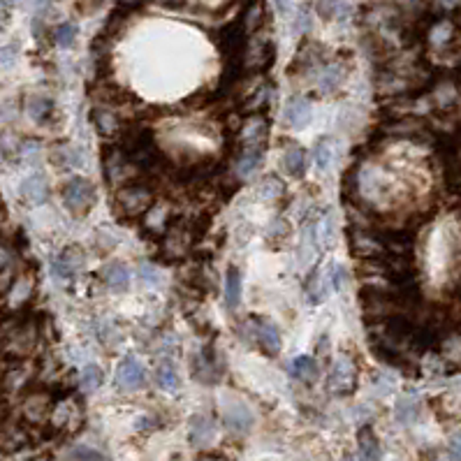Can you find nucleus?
<instances>
[{"label": "nucleus", "instance_id": "47", "mask_svg": "<svg viewBox=\"0 0 461 461\" xmlns=\"http://www.w3.org/2000/svg\"><path fill=\"white\" fill-rule=\"evenodd\" d=\"M445 3H448V5H455V3H457V0H445Z\"/></svg>", "mask_w": 461, "mask_h": 461}, {"label": "nucleus", "instance_id": "11", "mask_svg": "<svg viewBox=\"0 0 461 461\" xmlns=\"http://www.w3.org/2000/svg\"><path fill=\"white\" fill-rule=\"evenodd\" d=\"M253 334H255L260 348L267 355L281 353V331L276 329L274 322L265 320V317H253Z\"/></svg>", "mask_w": 461, "mask_h": 461}, {"label": "nucleus", "instance_id": "9", "mask_svg": "<svg viewBox=\"0 0 461 461\" xmlns=\"http://www.w3.org/2000/svg\"><path fill=\"white\" fill-rule=\"evenodd\" d=\"M246 35H248V33H246L241 19L227 23V26L220 30L218 44H220L222 53H225L227 63H232V61L239 58V53L244 51V46H246Z\"/></svg>", "mask_w": 461, "mask_h": 461}, {"label": "nucleus", "instance_id": "21", "mask_svg": "<svg viewBox=\"0 0 461 461\" xmlns=\"http://www.w3.org/2000/svg\"><path fill=\"white\" fill-rule=\"evenodd\" d=\"M213 436H216V427L206 415H195L193 422H190V441L197 448H204V445H209L213 441Z\"/></svg>", "mask_w": 461, "mask_h": 461}, {"label": "nucleus", "instance_id": "46", "mask_svg": "<svg viewBox=\"0 0 461 461\" xmlns=\"http://www.w3.org/2000/svg\"><path fill=\"white\" fill-rule=\"evenodd\" d=\"M200 461H220V459H211V457H204V459H200Z\"/></svg>", "mask_w": 461, "mask_h": 461}, {"label": "nucleus", "instance_id": "38", "mask_svg": "<svg viewBox=\"0 0 461 461\" xmlns=\"http://www.w3.org/2000/svg\"><path fill=\"white\" fill-rule=\"evenodd\" d=\"M95 95H98L100 102H107V105H121V102H125V98L130 100V95L116 89L114 84H102L100 89H95Z\"/></svg>", "mask_w": 461, "mask_h": 461}, {"label": "nucleus", "instance_id": "41", "mask_svg": "<svg viewBox=\"0 0 461 461\" xmlns=\"http://www.w3.org/2000/svg\"><path fill=\"white\" fill-rule=\"evenodd\" d=\"M269 98H272V89H260L255 95H253V100L246 105V111H255V109H262L269 105Z\"/></svg>", "mask_w": 461, "mask_h": 461}, {"label": "nucleus", "instance_id": "23", "mask_svg": "<svg viewBox=\"0 0 461 461\" xmlns=\"http://www.w3.org/2000/svg\"><path fill=\"white\" fill-rule=\"evenodd\" d=\"M91 118H93V125L95 130H98L102 137H111V134H116L118 128H121V123H118V118L111 114L107 107H98L91 111Z\"/></svg>", "mask_w": 461, "mask_h": 461}, {"label": "nucleus", "instance_id": "36", "mask_svg": "<svg viewBox=\"0 0 461 461\" xmlns=\"http://www.w3.org/2000/svg\"><path fill=\"white\" fill-rule=\"evenodd\" d=\"M431 98H434V102L438 107H452L457 102V89L452 86L450 82H443V84H438L434 89V93H431Z\"/></svg>", "mask_w": 461, "mask_h": 461}, {"label": "nucleus", "instance_id": "15", "mask_svg": "<svg viewBox=\"0 0 461 461\" xmlns=\"http://www.w3.org/2000/svg\"><path fill=\"white\" fill-rule=\"evenodd\" d=\"M195 378L202 380L206 385H213L220 380V362L213 348H204L197 357V364H195Z\"/></svg>", "mask_w": 461, "mask_h": 461}, {"label": "nucleus", "instance_id": "12", "mask_svg": "<svg viewBox=\"0 0 461 461\" xmlns=\"http://www.w3.org/2000/svg\"><path fill=\"white\" fill-rule=\"evenodd\" d=\"M82 251L79 248H68L63 251L58 258H53L51 262V274L58 278V281H70L72 276H77V272L82 269Z\"/></svg>", "mask_w": 461, "mask_h": 461}, {"label": "nucleus", "instance_id": "44", "mask_svg": "<svg viewBox=\"0 0 461 461\" xmlns=\"http://www.w3.org/2000/svg\"><path fill=\"white\" fill-rule=\"evenodd\" d=\"M448 457L450 461H461V431L448 441Z\"/></svg>", "mask_w": 461, "mask_h": 461}, {"label": "nucleus", "instance_id": "32", "mask_svg": "<svg viewBox=\"0 0 461 461\" xmlns=\"http://www.w3.org/2000/svg\"><path fill=\"white\" fill-rule=\"evenodd\" d=\"M343 77H346V70L341 68V65H329V68H324L322 70V75H320V91L322 93H331V91H336L341 82H343Z\"/></svg>", "mask_w": 461, "mask_h": 461}, {"label": "nucleus", "instance_id": "39", "mask_svg": "<svg viewBox=\"0 0 461 461\" xmlns=\"http://www.w3.org/2000/svg\"><path fill=\"white\" fill-rule=\"evenodd\" d=\"M331 139H320L315 144V149H313V160H315V165H317V170H327V167L331 165Z\"/></svg>", "mask_w": 461, "mask_h": 461}, {"label": "nucleus", "instance_id": "20", "mask_svg": "<svg viewBox=\"0 0 461 461\" xmlns=\"http://www.w3.org/2000/svg\"><path fill=\"white\" fill-rule=\"evenodd\" d=\"M102 278H105L107 288L114 292L128 290V285H130V272L123 262H111L109 267H105V272H102Z\"/></svg>", "mask_w": 461, "mask_h": 461}, {"label": "nucleus", "instance_id": "40", "mask_svg": "<svg viewBox=\"0 0 461 461\" xmlns=\"http://www.w3.org/2000/svg\"><path fill=\"white\" fill-rule=\"evenodd\" d=\"M139 281L149 285V288H158L163 283V272L156 265L144 262V265H139Z\"/></svg>", "mask_w": 461, "mask_h": 461}, {"label": "nucleus", "instance_id": "27", "mask_svg": "<svg viewBox=\"0 0 461 461\" xmlns=\"http://www.w3.org/2000/svg\"><path fill=\"white\" fill-rule=\"evenodd\" d=\"M225 301L229 311H234L241 301V272L236 267H229L225 274Z\"/></svg>", "mask_w": 461, "mask_h": 461}, {"label": "nucleus", "instance_id": "1", "mask_svg": "<svg viewBox=\"0 0 461 461\" xmlns=\"http://www.w3.org/2000/svg\"><path fill=\"white\" fill-rule=\"evenodd\" d=\"M156 204L153 188L144 181H128L116 190L114 195V209L123 218H139L146 216L151 206Z\"/></svg>", "mask_w": 461, "mask_h": 461}, {"label": "nucleus", "instance_id": "34", "mask_svg": "<svg viewBox=\"0 0 461 461\" xmlns=\"http://www.w3.org/2000/svg\"><path fill=\"white\" fill-rule=\"evenodd\" d=\"M327 285L329 283H324V272L322 269H315L311 278H308V297H311L313 304H320L324 299V295H327Z\"/></svg>", "mask_w": 461, "mask_h": 461}, {"label": "nucleus", "instance_id": "8", "mask_svg": "<svg viewBox=\"0 0 461 461\" xmlns=\"http://www.w3.org/2000/svg\"><path fill=\"white\" fill-rule=\"evenodd\" d=\"M144 383H146L144 364H141L134 355H128L116 369V385L125 389V392H134V389L144 387Z\"/></svg>", "mask_w": 461, "mask_h": 461}, {"label": "nucleus", "instance_id": "2", "mask_svg": "<svg viewBox=\"0 0 461 461\" xmlns=\"http://www.w3.org/2000/svg\"><path fill=\"white\" fill-rule=\"evenodd\" d=\"M348 241H351V251L355 258H360L364 262L373 260H383L387 253V246L383 241V234H378L373 227H357L351 225L348 229Z\"/></svg>", "mask_w": 461, "mask_h": 461}, {"label": "nucleus", "instance_id": "22", "mask_svg": "<svg viewBox=\"0 0 461 461\" xmlns=\"http://www.w3.org/2000/svg\"><path fill=\"white\" fill-rule=\"evenodd\" d=\"M452 37H455V23L448 21V19L436 21L434 26L427 30V39L434 49H445V46H450Z\"/></svg>", "mask_w": 461, "mask_h": 461}, {"label": "nucleus", "instance_id": "14", "mask_svg": "<svg viewBox=\"0 0 461 461\" xmlns=\"http://www.w3.org/2000/svg\"><path fill=\"white\" fill-rule=\"evenodd\" d=\"M128 170H134L128 158L123 156V151L114 146L105 151V172L109 184H118V181L128 179Z\"/></svg>", "mask_w": 461, "mask_h": 461}, {"label": "nucleus", "instance_id": "37", "mask_svg": "<svg viewBox=\"0 0 461 461\" xmlns=\"http://www.w3.org/2000/svg\"><path fill=\"white\" fill-rule=\"evenodd\" d=\"M17 251H12L10 246H5L3 248V290L5 295L10 292V285L14 283L12 281V269H17Z\"/></svg>", "mask_w": 461, "mask_h": 461}, {"label": "nucleus", "instance_id": "31", "mask_svg": "<svg viewBox=\"0 0 461 461\" xmlns=\"http://www.w3.org/2000/svg\"><path fill=\"white\" fill-rule=\"evenodd\" d=\"M262 158H265L262 151H241V153L236 156V174H239V177H248V174H253L260 167Z\"/></svg>", "mask_w": 461, "mask_h": 461}, {"label": "nucleus", "instance_id": "18", "mask_svg": "<svg viewBox=\"0 0 461 461\" xmlns=\"http://www.w3.org/2000/svg\"><path fill=\"white\" fill-rule=\"evenodd\" d=\"M290 376L301 380V383H315V380L320 378V367H317V362L313 357L301 355L290 362Z\"/></svg>", "mask_w": 461, "mask_h": 461}, {"label": "nucleus", "instance_id": "17", "mask_svg": "<svg viewBox=\"0 0 461 461\" xmlns=\"http://www.w3.org/2000/svg\"><path fill=\"white\" fill-rule=\"evenodd\" d=\"M396 419H399V424H412L417 422L419 412H422V401H419V396L415 394H403L399 396V401H396Z\"/></svg>", "mask_w": 461, "mask_h": 461}, {"label": "nucleus", "instance_id": "42", "mask_svg": "<svg viewBox=\"0 0 461 461\" xmlns=\"http://www.w3.org/2000/svg\"><path fill=\"white\" fill-rule=\"evenodd\" d=\"M341 3H343V0H320V3H317V14H320L322 19L336 17Z\"/></svg>", "mask_w": 461, "mask_h": 461}, {"label": "nucleus", "instance_id": "5", "mask_svg": "<svg viewBox=\"0 0 461 461\" xmlns=\"http://www.w3.org/2000/svg\"><path fill=\"white\" fill-rule=\"evenodd\" d=\"M37 343V329L33 322H14L5 327V353H14L17 357L28 355L35 351Z\"/></svg>", "mask_w": 461, "mask_h": 461}, {"label": "nucleus", "instance_id": "25", "mask_svg": "<svg viewBox=\"0 0 461 461\" xmlns=\"http://www.w3.org/2000/svg\"><path fill=\"white\" fill-rule=\"evenodd\" d=\"M156 383L160 389H165V392H177L181 387V376L170 360L160 362V367L156 369Z\"/></svg>", "mask_w": 461, "mask_h": 461}, {"label": "nucleus", "instance_id": "28", "mask_svg": "<svg viewBox=\"0 0 461 461\" xmlns=\"http://www.w3.org/2000/svg\"><path fill=\"white\" fill-rule=\"evenodd\" d=\"M26 111H28L30 121L37 123V125H44V123L51 118V114H53V105H51V100H49V98H42V95H35V98H30V100H28Z\"/></svg>", "mask_w": 461, "mask_h": 461}, {"label": "nucleus", "instance_id": "29", "mask_svg": "<svg viewBox=\"0 0 461 461\" xmlns=\"http://www.w3.org/2000/svg\"><path fill=\"white\" fill-rule=\"evenodd\" d=\"M49 408H51V399L44 392L28 394L23 399V412H26L28 419H39L44 412H49Z\"/></svg>", "mask_w": 461, "mask_h": 461}, {"label": "nucleus", "instance_id": "13", "mask_svg": "<svg viewBox=\"0 0 461 461\" xmlns=\"http://www.w3.org/2000/svg\"><path fill=\"white\" fill-rule=\"evenodd\" d=\"M283 116H285V123H288V128H292V130L306 128L308 121H311V116H313L311 102L304 100V98H299V95H295V98H290L288 105H285Z\"/></svg>", "mask_w": 461, "mask_h": 461}, {"label": "nucleus", "instance_id": "6", "mask_svg": "<svg viewBox=\"0 0 461 461\" xmlns=\"http://www.w3.org/2000/svg\"><path fill=\"white\" fill-rule=\"evenodd\" d=\"M190 246H193V227L172 225L170 232L165 234L163 255H165V260H170V262L184 260L190 253Z\"/></svg>", "mask_w": 461, "mask_h": 461}, {"label": "nucleus", "instance_id": "7", "mask_svg": "<svg viewBox=\"0 0 461 461\" xmlns=\"http://www.w3.org/2000/svg\"><path fill=\"white\" fill-rule=\"evenodd\" d=\"M267 137H269V123L265 116H251L248 121L241 125L239 130V139H241V151H262L265 153L267 146Z\"/></svg>", "mask_w": 461, "mask_h": 461}, {"label": "nucleus", "instance_id": "19", "mask_svg": "<svg viewBox=\"0 0 461 461\" xmlns=\"http://www.w3.org/2000/svg\"><path fill=\"white\" fill-rule=\"evenodd\" d=\"M144 227L151 234H167L170 232V206L167 204H153L151 211L144 216Z\"/></svg>", "mask_w": 461, "mask_h": 461}, {"label": "nucleus", "instance_id": "35", "mask_svg": "<svg viewBox=\"0 0 461 461\" xmlns=\"http://www.w3.org/2000/svg\"><path fill=\"white\" fill-rule=\"evenodd\" d=\"M102 380H105V373H102L100 367H95V364L84 367L82 376H79V383H82V387L86 389V392H95V389L102 385Z\"/></svg>", "mask_w": 461, "mask_h": 461}, {"label": "nucleus", "instance_id": "24", "mask_svg": "<svg viewBox=\"0 0 461 461\" xmlns=\"http://www.w3.org/2000/svg\"><path fill=\"white\" fill-rule=\"evenodd\" d=\"M357 443H360V450H362L364 461H380V457H383L380 441H378V436L373 434L371 427H364L362 429L360 436H357Z\"/></svg>", "mask_w": 461, "mask_h": 461}, {"label": "nucleus", "instance_id": "4", "mask_svg": "<svg viewBox=\"0 0 461 461\" xmlns=\"http://www.w3.org/2000/svg\"><path fill=\"white\" fill-rule=\"evenodd\" d=\"M63 202L75 216H84L95 204V186L84 177H72L63 186Z\"/></svg>", "mask_w": 461, "mask_h": 461}, {"label": "nucleus", "instance_id": "3", "mask_svg": "<svg viewBox=\"0 0 461 461\" xmlns=\"http://www.w3.org/2000/svg\"><path fill=\"white\" fill-rule=\"evenodd\" d=\"M357 364L353 357L348 355H339L336 362L331 364L329 369V378H327V392L334 396H348L357 387Z\"/></svg>", "mask_w": 461, "mask_h": 461}, {"label": "nucleus", "instance_id": "43", "mask_svg": "<svg viewBox=\"0 0 461 461\" xmlns=\"http://www.w3.org/2000/svg\"><path fill=\"white\" fill-rule=\"evenodd\" d=\"M262 190H265V193H262V197H278V195H283V184L281 181H278L276 177H269L267 181H265V186H262Z\"/></svg>", "mask_w": 461, "mask_h": 461}, {"label": "nucleus", "instance_id": "10", "mask_svg": "<svg viewBox=\"0 0 461 461\" xmlns=\"http://www.w3.org/2000/svg\"><path fill=\"white\" fill-rule=\"evenodd\" d=\"M222 424L232 434H246L253 427V412L241 401L222 403Z\"/></svg>", "mask_w": 461, "mask_h": 461}, {"label": "nucleus", "instance_id": "26", "mask_svg": "<svg viewBox=\"0 0 461 461\" xmlns=\"http://www.w3.org/2000/svg\"><path fill=\"white\" fill-rule=\"evenodd\" d=\"M285 170H288L290 177H295V179H301L306 174V151L301 149L299 144H292L288 151H285Z\"/></svg>", "mask_w": 461, "mask_h": 461}, {"label": "nucleus", "instance_id": "16", "mask_svg": "<svg viewBox=\"0 0 461 461\" xmlns=\"http://www.w3.org/2000/svg\"><path fill=\"white\" fill-rule=\"evenodd\" d=\"M21 195L30 204H44L49 200V184H46L42 174H30L28 179L21 181Z\"/></svg>", "mask_w": 461, "mask_h": 461}, {"label": "nucleus", "instance_id": "48", "mask_svg": "<svg viewBox=\"0 0 461 461\" xmlns=\"http://www.w3.org/2000/svg\"><path fill=\"white\" fill-rule=\"evenodd\" d=\"M343 461H357V459H353V457H348V459H343Z\"/></svg>", "mask_w": 461, "mask_h": 461}, {"label": "nucleus", "instance_id": "30", "mask_svg": "<svg viewBox=\"0 0 461 461\" xmlns=\"http://www.w3.org/2000/svg\"><path fill=\"white\" fill-rule=\"evenodd\" d=\"M262 17H265V5H262V0H251L241 14V23H244L246 33L258 30L260 23H262Z\"/></svg>", "mask_w": 461, "mask_h": 461}, {"label": "nucleus", "instance_id": "45", "mask_svg": "<svg viewBox=\"0 0 461 461\" xmlns=\"http://www.w3.org/2000/svg\"><path fill=\"white\" fill-rule=\"evenodd\" d=\"M121 3V7H134V5H139L141 0H118Z\"/></svg>", "mask_w": 461, "mask_h": 461}, {"label": "nucleus", "instance_id": "33", "mask_svg": "<svg viewBox=\"0 0 461 461\" xmlns=\"http://www.w3.org/2000/svg\"><path fill=\"white\" fill-rule=\"evenodd\" d=\"M77 35H79V26L72 21L61 23V26L53 30V39H56V44H58L61 49H70V46L75 44Z\"/></svg>", "mask_w": 461, "mask_h": 461}]
</instances>
